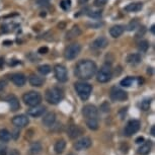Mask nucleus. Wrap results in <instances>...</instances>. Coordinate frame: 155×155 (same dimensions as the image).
<instances>
[{
    "instance_id": "nucleus-1",
    "label": "nucleus",
    "mask_w": 155,
    "mask_h": 155,
    "mask_svg": "<svg viewBox=\"0 0 155 155\" xmlns=\"http://www.w3.org/2000/svg\"><path fill=\"white\" fill-rule=\"evenodd\" d=\"M97 67L96 64L91 60H81L75 66L74 73L76 77L82 80H88L92 78L96 73Z\"/></svg>"
},
{
    "instance_id": "nucleus-2",
    "label": "nucleus",
    "mask_w": 155,
    "mask_h": 155,
    "mask_svg": "<svg viewBox=\"0 0 155 155\" xmlns=\"http://www.w3.org/2000/svg\"><path fill=\"white\" fill-rule=\"evenodd\" d=\"M63 97H64L63 90L60 89L59 87H52V88H49L46 91V94H45L46 101L51 104H58L63 99Z\"/></svg>"
},
{
    "instance_id": "nucleus-3",
    "label": "nucleus",
    "mask_w": 155,
    "mask_h": 155,
    "mask_svg": "<svg viewBox=\"0 0 155 155\" xmlns=\"http://www.w3.org/2000/svg\"><path fill=\"white\" fill-rule=\"evenodd\" d=\"M75 90L77 92L78 96L81 98V101H87L90 96V93L92 91V86L86 82H76L74 84Z\"/></svg>"
},
{
    "instance_id": "nucleus-4",
    "label": "nucleus",
    "mask_w": 155,
    "mask_h": 155,
    "mask_svg": "<svg viewBox=\"0 0 155 155\" xmlns=\"http://www.w3.org/2000/svg\"><path fill=\"white\" fill-rule=\"evenodd\" d=\"M22 101L28 107H35L41 104L42 101V95L37 91H28L22 95Z\"/></svg>"
},
{
    "instance_id": "nucleus-5",
    "label": "nucleus",
    "mask_w": 155,
    "mask_h": 155,
    "mask_svg": "<svg viewBox=\"0 0 155 155\" xmlns=\"http://www.w3.org/2000/svg\"><path fill=\"white\" fill-rule=\"evenodd\" d=\"M112 76L113 72L110 67L109 65H104L101 67V69L96 73V80L101 83H107L112 79Z\"/></svg>"
},
{
    "instance_id": "nucleus-6",
    "label": "nucleus",
    "mask_w": 155,
    "mask_h": 155,
    "mask_svg": "<svg viewBox=\"0 0 155 155\" xmlns=\"http://www.w3.org/2000/svg\"><path fill=\"white\" fill-rule=\"evenodd\" d=\"M81 51V46L77 43H73L71 45L67 46L64 51V57L67 60H73L79 55Z\"/></svg>"
},
{
    "instance_id": "nucleus-7",
    "label": "nucleus",
    "mask_w": 155,
    "mask_h": 155,
    "mask_svg": "<svg viewBox=\"0 0 155 155\" xmlns=\"http://www.w3.org/2000/svg\"><path fill=\"white\" fill-rule=\"evenodd\" d=\"M110 99L114 101H124L128 98V93L126 92L125 90L119 88V87L114 86L112 87V89H110Z\"/></svg>"
},
{
    "instance_id": "nucleus-8",
    "label": "nucleus",
    "mask_w": 155,
    "mask_h": 155,
    "mask_svg": "<svg viewBox=\"0 0 155 155\" xmlns=\"http://www.w3.org/2000/svg\"><path fill=\"white\" fill-rule=\"evenodd\" d=\"M54 73L55 77L60 82H66L68 80V73H67V69L65 66L61 65V64H57L54 67Z\"/></svg>"
},
{
    "instance_id": "nucleus-9",
    "label": "nucleus",
    "mask_w": 155,
    "mask_h": 155,
    "mask_svg": "<svg viewBox=\"0 0 155 155\" xmlns=\"http://www.w3.org/2000/svg\"><path fill=\"white\" fill-rule=\"evenodd\" d=\"M139 129H140V122L138 120H131L125 128V131H124L125 135L128 137L133 136L134 134H136L138 132Z\"/></svg>"
},
{
    "instance_id": "nucleus-10",
    "label": "nucleus",
    "mask_w": 155,
    "mask_h": 155,
    "mask_svg": "<svg viewBox=\"0 0 155 155\" xmlns=\"http://www.w3.org/2000/svg\"><path fill=\"white\" fill-rule=\"evenodd\" d=\"M82 115L86 119H97L98 118V110L95 106L87 104L82 109Z\"/></svg>"
},
{
    "instance_id": "nucleus-11",
    "label": "nucleus",
    "mask_w": 155,
    "mask_h": 155,
    "mask_svg": "<svg viewBox=\"0 0 155 155\" xmlns=\"http://www.w3.org/2000/svg\"><path fill=\"white\" fill-rule=\"evenodd\" d=\"M92 144V141L89 137H83V138L79 139L78 141H76L74 144V148L77 151H82L85 149H88Z\"/></svg>"
},
{
    "instance_id": "nucleus-12",
    "label": "nucleus",
    "mask_w": 155,
    "mask_h": 155,
    "mask_svg": "<svg viewBox=\"0 0 155 155\" xmlns=\"http://www.w3.org/2000/svg\"><path fill=\"white\" fill-rule=\"evenodd\" d=\"M28 123H30V120H28V118L25 115L15 116V117H13V119H12V124L17 128L25 127V126L28 125Z\"/></svg>"
},
{
    "instance_id": "nucleus-13",
    "label": "nucleus",
    "mask_w": 155,
    "mask_h": 155,
    "mask_svg": "<svg viewBox=\"0 0 155 155\" xmlns=\"http://www.w3.org/2000/svg\"><path fill=\"white\" fill-rule=\"evenodd\" d=\"M82 133H83V129L77 125H71L67 129V134H68V136L71 139L78 138Z\"/></svg>"
},
{
    "instance_id": "nucleus-14",
    "label": "nucleus",
    "mask_w": 155,
    "mask_h": 155,
    "mask_svg": "<svg viewBox=\"0 0 155 155\" xmlns=\"http://www.w3.org/2000/svg\"><path fill=\"white\" fill-rule=\"evenodd\" d=\"M107 45H109V40L106 37H99L92 42L91 48L94 50H101L107 48Z\"/></svg>"
},
{
    "instance_id": "nucleus-15",
    "label": "nucleus",
    "mask_w": 155,
    "mask_h": 155,
    "mask_svg": "<svg viewBox=\"0 0 155 155\" xmlns=\"http://www.w3.org/2000/svg\"><path fill=\"white\" fill-rule=\"evenodd\" d=\"M45 112H46V107L38 104V106L31 107L30 109L28 110V115L31 117H34V118H38V117L43 116Z\"/></svg>"
},
{
    "instance_id": "nucleus-16",
    "label": "nucleus",
    "mask_w": 155,
    "mask_h": 155,
    "mask_svg": "<svg viewBox=\"0 0 155 155\" xmlns=\"http://www.w3.org/2000/svg\"><path fill=\"white\" fill-rule=\"evenodd\" d=\"M6 101L8 102V104H9V107H10V110H12V112H16V110H18L20 109L19 101L14 94L8 95L6 97Z\"/></svg>"
},
{
    "instance_id": "nucleus-17",
    "label": "nucleus",
    "mask_w": 155,
    "mask_h": 155,
    "mask_svg": "<svg viewBox=\"0 0 155 155\" xmlns=\"http://www.w3.org/2000/svg\"><path fill=\"white\" fill-rule=\"evenodd\" d=\"M10 79L16 86H19V87L23 86L25 84V82H27V77H25L23 74H21V73H15V74H12L10 77Z\"/></svg>"
},
{
    "instance_id": "nucleus-18",
    "label": "nucleus",
    "mask_w": 155,
    "mask_h": 155,
    "mask_svg": "<svg viewBox=\"0 0 155 155\" xmlns=\"http://www.w3.org/2000/svg\"><path fill=\"white\" fill-rule=\"evenodd\" d=\"M28 81H30V84L31 86H35V87H40L42 86L44 82H45V79L43 77H41L39 75H36V74H31L28 78Z\"/></svg>"
},
{
    "instance_id": "nucleus-19",
    "label": "nucleus",
    "mask_w": 155,
    "mask_h": 155,
    "mask_svg": "<svg viewBox=\"0 0 155 155\" xmlns=\"http://www.w3.org/2000/svg\"><path fill=\"white\" fill-rule=\"evenodd\" d=\"M55 122H56V115L54 113H48L44 116L43 118V124L46 126V127H52Z\"/></svg>"
},
{
    "instance_id": "nucleus-20",
    "label": "nucleus",
    "mask_w": 155,
    "mask_h": 155,
    "mask_svg": "<svg viewBox=\"0 0 155 155\" xmlns=\"http://www.w3.org/2000/svg\"><path fill=\"white\" fill-rule=\"evenodd\" d=\"M151 148H152V142L149 140V141L142 143V145L138 148V153L140 155H148L151 152Z\"/></svg>"
},
{
    "instance_id": "nucleus-21",
    "label": "nucleus",
    "mask_w": 155,
    "mask_h": 155,
    "mask_svg": "<svg viewBox=\"0 0 155 155\" xmlns=\"http://www.w3.org/2000/svg\"><path fill=\"white\" fill-rule=\"evenodd\" d=\"M142 7H143L142 2H134V3L128 4L127 6L125 7V10L128 11V12H137V11L141 10Z\"/></svg>"
},
{
    "instance_id": "nucleus-22",
    "label": "nucleus",
    "mask_w": 155,
    "mask_h": 155,
    "mask_svg": "<svg viewBox=\"0 0 155 155\" xmlns=\"http://www.w3.org/2000/svg\"><path fill=\"white\" fill-rule=\"evenodd\" d=\"M124 27L123 25H114L113 28H110V36L113 38H119L121 35L124 33Z\"/></svg>"
},
{
    "instance_id": "nucleus-23",
    "label": "nucleus",
    "mask_w": 155,
    "mask_h": 155,
    "mask_svg": "<svg viewBox=\"0 0 155 155\" xmlns=\"http://www.w3.org/2000/svg\"><path fill=\"white\" fill-rule=\"evenodd\" d=\"M65 148H66V142L63 139L58 140L54 145V150L57 154H62L64 150H65Z\"/></svg>"
},
{
    "instance_id": "nucleus-24",
    "label": "nucleus",
    "mask_w": 155,
    "mask_h": 155,
    "mask_svg": "<svg viewBox=\"0 0 155 155\" xmlns=\"http://www.w3.org/2000/svg\"><path fill=\"white\" fill-rule=\"evenodd\" d=\"M42 144L40 142H34L30 146V154L31 155H37L42 151Z\"/></svg>"
},
{
    "instance_id": "nucleus-25",
    "label": "nucleus",
    "mask_w": 155,
    "mask_h": 155,
    "mask_svg": "<svg viewBox=\"0 0 155 155\" xmlns=\"http://www.w3.org/2000/svg\"><path fill=\"white\" fill-rule=\"evenodd\" d=\"M127 62L131 65H136V64H139L141 62V56L140 54H130L128 55L127 57Z\"/></svg>"
},
{
    "instance_id": "nucleus-26",
    "label": "nucleus",
    "mask_w": 155,
    "mask_h": 155,
    "mask_svg": "<svg viewBox=\"0 0 155 155\" xmlns=\"http://www.w3.org/2000/svg\"><path fill=\"white\" fill-rule=\"evenodd\" d=\"M11 138H12L11 137V133L8 130H6V129H1L0 130V141L1 142L4 143L9 142Z\"/></svg>"
},
{
    "instance_id": "nucleus-27",
    "label": "nucleus",
    "mask_w": 155,
    "mask_h": 155,
    "mask_svg": "<svg viewBox=\"0 0 155 155\" xmlns=\"http://www.w3.org/2000/svg\"><path fill=\"white\" fill-rule=\"evenodd\" d=\"M80 34H81V31H80L79 28H78V27H73L71 30H70L68 33H67L66 39L67 40H71V39H73V38L78 37Z\"/></svg>"
},
{
    "instance_id": "nucleus-28",
    "label": "nucleus",
    "mask_w": 155,
    "mask_h": 155,
    "mask_svg": "<svg viewBox=\"0 0 155 155\" xmlns=\"http://www.w3.org/2000/svg\"><path fill=\"white\" fill-rule=\"evenodd\" d=\"M86 126L92 131L97 130V129H98L97 119H86Z\"/></svg>"
},
{
    "instance_id": "nucleus-29",
    "label": "nucleus",
    "mask_w": 155,
    "mask_h": 155,
    "mask_svg": "<svg viewBox=\"0 0 155 155\" xmlns=\"http://www.w3.org/2000/svg\"><path fill=\"white\" fill-rule=\"evenodd\" d=\"M134 81H135V78L131 77V76H129V77H126L125 79H123L121 81V85L123 87H130L133 84Z\"/></svg>"
},
{
    "instance_id": "nucleus-30",
    "label": "nucleus",
    "mask_w": 155,
    "mask_h": 155,
    "mask_svg": "<svg viewBox=\"0 0 155 155\" xmlns=\"http://www.w3.org/2000/svg\"><path fill=\"white\" fill-rule=\"evenodd\" d=\"M38 70H39V72L42 75H47L51 72V67L49 65H41L39 68H38Z\"/></svg>"
},
{
    "instance_id": "nucleus-31",
    "label": "nucleus",
    "mask_w": 155,
    "mask_h": 155,
    "mask_svg": "<svg viewBox=\"0 0 155 155\" xmlns=\"http://www.w3.org/2000/svg\"><path fill=\"white\" fill-rule=\"evenodd\" d=\"M149 48V44L147 41H141L139 44H138V50L140 52H146Z\"/></svg>"
},
{
    "instance_id": "nucleus-32",
    "label": "nucleus",
    "mask_w": 155,
    "mask_h": 155,
    "mask_svg": "<svg viewBox=\"0 0 155 155\" xmlns=\"http://www.w3.org/2000/svg\"><path fill=\"white\" fill-rule=\"evenodd\" d=\"M60 6L63 10H68L71 7V0H62L60 2Z\"/></svg>"
},
{
    "instance_id": "nucleus-33",
    "label": "nucleus",
    "mask_w": 155,
    "mask_h": 155,
    "mask_svg": "<svg viewBox=\"0 0 155 155\" xmlns=\"http://www.w3.org/2000/svg\"><path fill=\"white\" fill-rule=\"evenodd\" d=\"M150 104H151V99H144L141 104H140V107H141L142 110H148L149 107H150Z\"/></svg>"
},
{
    "instance_id": "nucleus-34",
    "label": "nucleus",
    "mask_w": 155,
    "mask_h": 155,
    "mask_svg": "<svg viewBox=\"0 0 155 155\" xmlns=\"http://www.w3.org/2000/svg\"><path fill=\"white\" fill-rule=\"evenodd\" d=\"M110 104H109V102H107V101H104V104L101 106V110H102L104 113H107V112H110Z\"/></svg>"
},
{
    "instance_id": "nucleus-35",
    "label": "nucleus",
    "mask_w": 155,
    "mask_h": 155,
    "mask_svg": "<svg viewBox=\"0 0 155 155\" xmlns=\"http://www.w3.org/2000/svg\"><path fill=\"white\" fill-rule=\"evenodd\" d=\"M137 25H138V22H137V20H133V21H131L130 23H129V25H128V31H133V30H135Z\"/></svg>"
},
{
    "instance_id": "nucleus-36",
    "label": "nucleus",
    "mask_w": 155,
    "mask_h": 155,
    "mask_svg": "<svg viewBox=\"0 0 155 155\" xmlns=\"http://www.w3.org/2000/svg\"><path fill=\"white\" fill-rule=\"evenodd\" d=\"M107 2V0H94V5L96 7H101V6H104Z\"/></svg>"
},
{
    "instance_id": "nucleus-37",
    "label": "nucleus",
    "mask_w": 155,
    "mask_h": 155,
    "mask_svg": "<svg viewBox=\"0 0 155 155\" xmlns=\"http://www.w3.org/2000/svg\"><path fill=\"white\" fill-rule=\"evenodd\" d=\"M0 155H7V147L3 144H0Z\"/></svg>"
},
{
    "instance_id": "nucleus-38",
    "label": "nucleus",
    "mask_w": 155,
    "mask_h": 155,
    "mask_svg": "<svg viewBox=\"0 0 155 155\" xmlns=\"http://www.w3.org/2000/svg\"><path fill=\"white\" fill-rule=\"evenodd\" d=\"M88 15L90 17H101V11H93V13H89Z\"/></svg>"
},
{
    "instance_id": "nucleus-39",
    "label": "nucleus",
    "mask_w": 155,
    "mask_h": 155,
    "mask_svg": "<svg viewBox=\"0 0 155 155\" xmlns=\"http://www.w3.org/2000/svg\"><path fill=\"white\" fill-rule=\"evenodd\" d=\"M49 52V49L47 47H41L39 49V53L40 54H47Z\"/></svg>"
},
{
    "instance_id": "nucleus-40",
    "label": "nucleus",
    "mask_w": 155,
    "mask_h": 155,
    "mask_svg": "<svg viewBox=\"0 0 155 155\" xmlns=\"http://www.w3.org/2000/svg\"><path fill=\"white\" fill-rule=\"evenodd\" d=\"M5 86H6V81H5V80H0V91H1V90H3L5 88Z\"/></svg>"
},
{
    "instance_id": "nucleus-41",
    "label": "nucleus",
    "mask_w": 155,
    "mask_h": 155,
    "mask_svg": "<svg viewBox=\"0 0 155 155\" xmlns=\"http://www.w3.org/2000/svg\"><path fill=\"white\" fill-rule=\"evenodd\" d=\"M9 155H20V152L17 150V149H12V150L10 151Z\"/></svg>"
},
{
    "instance_id": "nucleus-42",
    "label": "nucleus",
    "mask_w": 155,
    "mask_h": 155,
    "mask_svg": "<svg viewBox=\"0 0 155 155\" xmlns=\"http://www.w3.org/2000/svg\"><path fill=\"white\" fill-rule=\"evenodd\" d=\"M50 1V0H38V4L39 5H44V4H46V3H48V2Z\"/></svg>"
},
{
    "instance_id": "nucleus-43",
    "label": "nucleus",
    "mask_w": 155,
    "mask_h": 155,
    "mask_svg": "<svg viewBox=\"0 0 155 155\" xmlns=\"http://www.w3.org/2000/svg\"><path fill=\"white\" fill-rule=\"evenodd\" d=\"M143 142H144V138H143V137H139V138L136 139L137 144H140V143H143Z\"/></svg>"
},
{
    "instance_id": "nucleus-44",
    "label": "nucleus",
    "mask_w": 155,
    "mask_h": 155,
    "mask_svg": "<svg viewBox=\"0 0 155 155\" xmlns=\"http://www.w3.org/2000/svg\"><path fill=\"white\" fill-rule=\"evenodd\" d=\"M3 65H4V59L3 58H0V68H1Z\"/></svg>"
},
{
    "instance_id": "nucleus-45",
    "label": "nucleus",
    "mask_w": 155,
    "mask_h": 155,
    "mask_svg": "<svg viewBox=\"0 0 155 155\" xmlns=\"http://www.w3.org/2000/svg\"><path fill=\"white\" fill-rule=\"evenodd\" d=\"M87 1H88V0H78V2H79V4H84V3H86Z\"/></svg>"
},
{
    "instance_id": "nucleus-46",
    "label": "nucleus",
    "mask_w": 155,
    "mask_h": 155,
    "mask_svg": "<svg viewBox=\"0 0 155 155\" xmlns=\"http://www.w3.org/2000/svg\"><path fill=\"white\" fill-rule=\"evenodd\" d=\"M154 131H155V127L153 126V127L151 128V135H152V136H154V135H155V132H154Z\"/></svg>"
},
{
    "instance_id": "nucleus-47",
    "label": "nucleus",
    "mask_w": 155,
    "mask_h": 155,
    "mask_svg": "<svg viewBox=\"0 0 155 155\" xmlns=\"http://www.w3.org/2000/svg\"><path fill=\"white\" fill-rule=\"evenodd\" d=\"M154 28H155V27L153 25V27L151 28V31H152V33H153V34H154Z\"/></svg>"
},
{
    "instance_id": "nucleus-48",
    "label": "nucleus",
    "mask_w": 155,
    "mask_h": 155,
    "mask_svg": "<svg viewBox=\"0 0 155 155\" xmlns=\"http://www.w3.org/2000/svg\"><path fill=\"white\" fill-rule=\"evenodd\" d=\"M68 155H74V154H73V153H69Z\"/></svg>"
}]
</instances>
